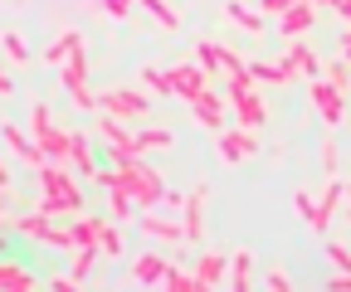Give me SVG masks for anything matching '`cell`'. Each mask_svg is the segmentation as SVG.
I'll list each match as a JSON object with an SVG mask.
<instances>
[{
  "label": "cell",
  "instance_id": "1",
  "mask_svg": "<svg viewBox=\"0 0 351 292\" xmlns=\"http://www.w3.org/2000/svg\"><path fill=\"white\" fill-rule=\"evenodd\" d=\"M29 137L39 142L44 161H64V165H69V132L54 127V117H49V107H44V103L29 107Z\"/></svg>",
  "mask_w": 351,
  "mask_h": 292
},
{
  "label": "cell",
  "instance_id": "2",
  "mask_svg": "<svg viewBox=\"0 0 351 292\" xmlns=\"http://www.w3.org/2000/svg\"><path fill=\"white\" fill-rule=\"evenodd\" d=\"M34 171H39L44 195H54V200L64 204V215H78V210H83V195H78V185H73V176H69L64 161H44V165H34Z\"/></svg>",
  "mask_w": 351,
  "mask_h": 292
},
{
  "label": "cell",
  "instance_id": "3",
  "mask_svg": "<svg viewBox=\"0 0 351 292\" xmlns=\"http://www.w3.org/2000/svg\"><path fill=\"white\" fill-rule=\"evenodd\" d=\"M98 112H112V117H122V122H142V117L152 112V98L137 93V88H108V93L98 98Z\"/></svg>",
  "mask_w": 351,
  "mask_h": 292
},
{
  "label": "cell",
  "instance_id": "4",
  "mask_svg": "<svg viewBox=\"0 0 351 292\" xmlns=\"http://www.w3.org/2000/svg\"><path fill=\"white\" fill-rule=\"evenodd\" d=\"M215 151H219V161L239 165V161H249V156L258 151V137H254L249 127H219V132H215Z\"/></svg>",
  "mask_w": 351,
  "mask_h": 292
},
{
  "label": "cell",
  "instance_id": "5",
  "mask_svg": "<svg viewBox=\"0 0 351 292\" xmlns=\"http://www.w3.org/2000/svg\"><path fill=\"white\" fill-rule=\"evenodd\" d=\"M205 200H210V190L195 185V190L181 200V210H176V215H181V234H186V243H200V239H205Z\"/></svg>",
  "mask_w": 351,
  "mask_h": 292
},
{
  "label": "cell",
  "instance_id": "6",
  "mask_svg": "<svg viewBox=\"0 0 351 292\" xmlns=\"http://www.w3.org/2000/svg\"><path fill=\"white\" fill-rule=\"evenodd\" d=\"M230 98V107H234V117H239V127H263V122H269V107H263V98L254 93V83L249 88H234V93H225Z\"/></svg>",
  "mask_w": 351,
  "mask_h": 292
},
{
  "label": "cell",
  "instance_id": "7",
  "mask_svg": "<svg viewBox=\"0 0 351 292\" xmlns=\"http://www.w3.org/2000/svg\"><path fill=\"white\" fill-rule=\"evenodd\" d=\"M166 78H171V98H186V103L210 88V73L200 64H176V68H166Z\"/></svg>",
  "mask_w": 351,
  "mask_h": 292
},
{
  "label": "cell",
  "instance_id": "8",
  "mask_svg": "<svg viewBox=\"0 0 351 292\" xmlns=\"http://www.w3.org/2000/svg\"><path fill=\"white\" fill-rule=\"evenodd\" d=\"M313 103H317V112H322V122H327V127H341V117H346V98H341V88H337V83L313 78Z\"/></svg>",
  "mask_w": 351,
  "mask_h": 292
},
{
  "label": "cell",
  "instance_id": "9",
  "mask_svg": "<svg viewBox=\"0 0 351 292\" xmlns=\"http://www.w3.org/2000/svg\"><path fill=\"white\" fill-rule=\"evenodd\" d=\"M341 195H346V181H327V190L317 195V204H313V220H307V229H317V234H327V224H332V215L341 210Z\"/></svg>",
  "mask_w": 351,
  "mask_h": 292
},
{
  "label": "cell",
  "instance_id": "10",
  "mask_svg": "<svg viewBox=\"0 0 351 292\" xmlns=\"http://www.w3.org/2000/svg\"><path fill=\"white\" fill-rule=\"evenodd\" d=\"M132 220L142 224V234H152V239H161V243H186V234H181V220H171V215H156V210H137Z\"/></svg>",
  "mask_w": 351,
  "mask_h": 292
},
{
  "label": "cell",
  "instance_id": "11",
  "mask_svg": "<svg viewBox=\"0 0 351 292\" xmlns=\"http://www.w3.org/2000/svg\"><path fill=\"white\" fill-rule=\"evenodd\" d=\"M191 112H195V122H200V127H210V132H219V127H225V98H219L215 88L195 93V98H191Z\"/></svg>",
  "mask_w": 351,
  "mask_h": 292
},
{
  "label": "cell",
  "instance_id": "12",
  "mask_svg": "<svg viewBox=\"0 0 351 292\" xmlns=\"http://www.w3.org/2000/svg\"><path fill=\"white\" fill-rule=\"evenodd\" d=\"M313 20H317L313 0H293V5L278 15V29H283L288 39H298V34H307V29H313Z\"/></svg>",
  "mask_w": 351,
  "mask_h": 292
},
{
  "label": "cell",
  "instance_id": "13",
  "mask_svg": "<svg viewBox=\"0 0 351 292\" xmlns=\"http://www.w3.org/2000/svg\"><path fill=\"white\" fill-rule=\"evenodd\" d=\"M283 68H288V73H307V78H322V59H317L313 49L302 44V34H298L293 44H288V54H283Z\"/></svg>",
  "mask_w": 351,
  "mask_h": 292
},
{
  "label": "cell",
  "instance_id": "14",
  "mask_svg": "<svg viewBox=\"0 0 351 292\" xmlns=\"http://www.w3.org/2000/svg\"><path fill=\"white\" fill-rule=\"evenodd\" d=\"M69 171H78V176H98L93 142H88L83 132H69Z\"/></svg>",
  "mask_w": 351,
  "mask_h": 292
},
{
  "label": "cell",
  "instance_id": "15",
  "mask_svg": "<svg viewBox=\"0 0 351 292\" xmlns=\"http://www.w3.org/2000/svg\"><path fill=\"white\" fill-rule=\"evenodd\" d=\"M0 137L10 142V151L20 156V161H29V165H44V151H39V142L25 132V127H15V122H5V127H0Z\"/></svg>",
  "mask_w": 351,
  "mask_h": 292
},
{
  "label": "cell",
  "instance_id": "16",
  "mask_svg": "<svg viewBox=\"0 0 351 292\" xmlns=\"http://www.w3.org/2000/svg\"><path fill=\"white\" fill-rule=\"evenodd\" d=\"M225 273H230L225 254H200V263H195V282L200 287H225Z\"/></svg>",
  "mask_w": 351,
  "mask_h": 292
},
{
  "label": "cell",
  "instance_id": "17",
  "mask_svg": "<svg viewBox=\"0 0 351 292\" xmlns=\"http://www.w3.org/2000/svg\"><path fill=\"white\" fill-rule=\"evenodd\" d=\"M98 137H103V146H112V151H132V132H127V122H122V117H112V112H103V117H98Z\"/></svg>",
  "mask_w": 351,
  "mask_h": 292
},
{
  "label": "cell",
  "instance_id": "18",
  "mask_svg": "<svg viewBox=\"0 0 351 292\" xmlns=\"http://www.w3.org/2000/svg\"><path fill=\"white\" fill-rule=\"evenodd\" d=\"M244 73L254 78V88H258V83H269V88H283V83L293 78L283 64H269V59H254V64H244Z\"/></svg>",
  "mask_w": 351,
  "mask_h": 292
},
{
  "label": "cell",
  "instance_id": "19",
  "mask_svg": "<svg viewBox=\"0 0 351 292\" xmlns=\"http://www.w3.org/2000/svg\"><path fill=\"white\" fill-rule=\"evenodd\" d=\"M225 287H230V292H249V287H254V258H249V254H234V258H230Z\"/></svg>",
  "mask_w": 351,
  "mask_h": 292
},
{
  "label": "cell",
  "instance_id": "20",
  "mask_svg": "<svg viewBox=\"0 0 351 292\" xmlns=\"http://www.w3.org/2000/svg\"><path fill=\"white\" fill-rule=\"evenodd\" d=\"M166 146H171V132H166V127H137V132H132V151H137V156L166 151Z\"/></svg>",
  "mask_w": 351,
  "mask_h": 292
},
{
  "label": "cell",
  "instance_id": "21",
  "mask_svg": "<svg viewBox=\"0 0 351 292\" xmlns=\"http://www.w3.org/2000/svg\"><path fill=\"white\" fill-rule=\"evenodd\" d=\"M49 229H54V220H49V215H39V210H29V215L15 220V234H25V239H34V243L49 239Z\"/></svg>",
  "mask_w": 351,
  "mask_h": 292
},
{
  "label": "cell",
  "instance_id": "22",
  "mask_svg": "<svg viewBox=\"0 0 351 292\" xmlns=\"http://www.w3.org/2000/svg\"><path fill=\"white\" fill-rule=\"evenodd\" d=\"M78 49H83V34H78V29H64V34L54 39V44H49V49H44V59H49V64L59 68V64H64L69 54H78Z\"/></svg>",
  "mask_w": 351,
  "mask_h": 292
},
{
  "label": "cell",
  "instance_id": "23",
  "mask_svg": "<svg viewBox=\"0 0 351 292\" xmlns=\"http://www.w3.org/2000/svg\"><path fill=\"white\" fill-rule=\"evenodd\" d=\"M225 15H230L239 29H249V34H263V10H249L244 0H230V5H225Z\"/></svg>",
  "mask_w": 351,
  "mask_h": 292
},
{
  "label": "cell",
  "instance_id": "24",
  "mask_svg": "<svg viewBox=\"0 0 351 292\" xmlns=\"http://www.w3.org/2000/svg\"><path fill=\"white\" fill-rule=\"evenodd\" d=\"M161 273H166V263L156 254H142L137 263H132V278H137L142 287H161Z\"/></svg>",
  "mask_w": 351,
  "mask_h": 292
},
{
  "label": "cell",
  "instance_id": "25",
  "mask_svg": "<svg viewBox=\"0 0 351 292\" xmlns=\"http://www.w3.org/2000/svg\"><path fill=\"white\" fill-rule=\"evenodd\" d=\"M29 287H39L20 263H0V292H29Z\"/></svg>",
  "mask_w": 351,
  "mask_h": 292
},
{
  "label": "cell",
  "instance_id": "26",
  "mask_svg": "<svg viewBox=\"0 0 351 292\" xmlns=\"http://www.w3.org/2000/svg\"><path fill=\"white\" fill-rule=\"evenodd\" d=\"M98 254H103V258H122V234H117V220H103V224H98Z\"/></svg>",
  "mask_w": 351,
  "mask_h": 292
},
{
  "label": "cell",
  "instance_id": "27",
  "mask_svg": "<svg viewBox=\"0 0 351 292\" xmlns=\"http://www.w3.org/2000/svg\"><path fill=\"white\" fill-rule=\"evenodd\" d=\"M161 287H166V292H200L195 273H186V268H171V263H166V273H161Z\"/></svg>",
  "mask_w": 351,
  "mask_h": 292
},
{
  "label": "cell",
  "instance_id": "28",
  "mask_svg": "<svg viewBox=\"0 0 351 292\" xmlns=\"http://www.w3.org/2000/svg\"><path fill=\"white\" fill-rule=\"evenodd\" d=\"M142 10H147L161 29H181V10H171L166 0H142Z\"/></svg>",
  "mask_w": 351,
  "mask_h": 292
},
{
  "label": "cell",
  "instance_id": "29",
  "mask_svg": "<svg viewBox=\"0 0 351 292\" xmlns=\"http://www.w3.org/2000/svg\"><path fill=\"white\" fill-rule=\"evenodd\" d=\"M108 210H112V220L122 224V220H132V215H137V204H132V195H127L122 185H108Z\"/></svg>",
  "mask_w": 351,
  "mask_h": 292
},
{
  "label": "cell",
  "instance_id": "30",
  "mask_svg": "<svg viewBox=\"0 0 351 292\" xmlns=\"http://www.w3.org/2000/svg\"><path fill=\"white\" fill-rule=\"evenodd\" d=\"M142 88H152L156 98H171V78H166V68H142Z\"/></svg>",
  "mask_w": 351,
  "mask_h": 292
},
{
  "label": "cell",
  "instance_id": "31",
  "mask_svg": "<svg viewBox=\"0 0 351 292\" xmlns=\"http://www.w3.org/2000/svg\"><path fill=\"white\" fill-rule=\"evenodd\" d=\"M98 224H103V220H93V215H88V220H73V224H69L73 248H78V243H98Z\"/></svg>",
  "mask_w": 351,
  "mask_h": 292
},
{
  "label": "cell",
  "instance_id": "32",
  "mask_svg": "<svg viewBox=\"0 0 351 292\" xmlns=\"http://www.w3.org/2000/svg\"><path fill=\"white\" fill-rule=\"evenodd\" d=\"M322 78H327V83H337V88L346 93V88H351V59H332V64L322 68Z\"/></svg>",
  "mask_w": 351,
  "mask_h": 292
},
{
  "label": "cell",
  "instance_id": "33",
  "mask_svg": "<svg viewBox=\"0 0 351 292\" xmlns=\"http://www.w3.org/2000/svg\"><path fill=\"white\" fill-rule=\"evenodd\" d=\"M327 258H332L337 273H351V248L346 243H327Z\"/></svg>",
  "mask_w": 351,
  "mask_h": 292
},
{
  "label": "cell",
  "instance_id": "34",
  "mask_svg": "<svg viewBox=\"0 0 351 292\" xmlns=\"http://www.w3.org/2000/svg\"><path fill=\"white\" fill-rule=\"evenodd\" d=\"M5 54H10V59H15V64H25V59H29V49H25V39H20V34H15V29H10V34H5Z\"/></svg>",
  "mask_w": 351,
  "mask_h": 292
},
{
  "label": "cell",
  "instance_id": "35",
  "mask_svg": "<svg viewBox=\"0 0 351 292\" xmlns=\"http://www.w3.org/2000/svg\"><path fill=\"white\" fill-rule=\"evenodd\" d=\"M137 5V0H103V10H108V20H127V10Z\"/></svg>",
  "mask_w": 351,
  "mask_h": 292
},
{
  "label": "cell",
  "instance_id": "36",
  "mask_svg": "<svg viewBox=\"0 0 351 292\" xmlns=\"http://www.w3.org/2000/svg\"><path fill=\"white\" fill-rule=\"evenodd\" d=\"M322 171H327V176H337V142H332V137L322 142Z\"/></svg>",
  "mask_w": 351,
  "mask_h": 292
},
{
  "label": "cell",
  "instance_id": "37",
  "mask_svg": "<svg viewBox=\"0 0 351 292\" xmlns=\"http://www.w3.org/2000/svg\"><path fill=\"white\" fill-rule=\"evenodd\" d=\"M293 204H298V215H302V220H313V204H317V200L307 195V190H298V195H293Z\"/></svg>",
  "mask_w": 351,
  "mask_h": 292
},
{
  "label": "cell",
  "instance_id": "38",
  "mask_svg": "<svg viewBox=\"0 0 351 292\" xmlns=\"http://www.w3.org/2000/svg\"><path fill=\"white\" fill-rule=\"evenodd\" d=\"M44 287H49V292H73L78 282H73L69 273H59V278H49V282H44Z\"/></svg>",
  "mask_w": 351,
  "mask_h": 292
},
{
  "label": "cell",
  "instance_id": "39",
  "mask_svg": "<svg viewBox=\"0 0 351 292\" xmlns=\"http://www.w3.org/2000/svg\"><path fill=\"white\" fill-rule=\"evenodd\" d=\"M263 287H269V292H288V287H293V282H288V278H283V273H269V278H263Z\"/></svg>",
  "mask_w": 351,
  "mask_h": 292
},
{
  "label": "cell",
  "instance_id": "40",
  "mask_svg": "<svg viewBox=\"0 0 351 292\" xmlns=\"http://www.w3.org/2000/svg\"><path fill=\"white\" fill-rule=\"evenodd\" d=\"M293 5V0H258V10H269V15H283Z\"/></svg>",
  "mask_w": 351,
  "mask_h": 292
},
{
  "label": "cell",
  "instance_id": "41",
  "mask_svg": "<svg viewBox=\"0 0 351 292\" xmlns=\"http://www.w3.org/2000/svg\"><path fill=\"white\" fill-rule=\"evenodd\" d=\"M181 200H186L181 190H166V195H161V204H166V210H181Z\"/></svg>",
  "mask_w": 351,
  "mask_h": 292
},
{
  "label": "cell",
  "instance_id": "42",
  "mask_svg": "<svg viewBox=\"0 0 351 292\" xmlns=\"http://www.w3.org/2000/svg\"><path fill=\"white\" fill-rule=\"evenodd\" d=\"M327 287H332V292H351V273H337Z\"/></svg>",
  "mask_w": 351,
  "mask_h": 292
},
{
  "label": "cell",
  "instance_id": "43",
  "mask_svg": "<svg viewBox=\"0 0 351 292\" xmlns=\"http://www.w3.org/2000/svg\"><path fill=\"white\" fill-rule=\"evenodd\" d=\"M337 49H341V59H351V29H341V39H337Z\"/></svg>",
  "mask_w": 351,
  "mask_h": 292
},
{
  "label": "cell",
  "instance_id": "44",
  "mask_svg": "<svg viewBox=\"0 0 351 292\" xmlns=\"http://www.w3.org/2000/svg\"><path fill=\"white\" fill-rule=\"evenodd\" d=\"M10 93H15V83H10V73H5V68H0V98H10Z\"/></svg>",
  "mask_w": 351,
  "mask_h": 292
},
{
  "label": "cell",
  "instance_id": "45",
  "mask_svg": "<svg viewBox=\"0 0 351 292\" xmlns=\"http://www.w3.org/2000/svg\"><path fill=\"white\" fill-rule=\"evenodd\" d=\"M337 15H341V20L351 25V0H337Z\"/></svg>",
  "mask_w": 351,
  "mask_h": 292
},
{
  "label": "cell",
  "instance_id": "46",
  "mask_svg": "<svg viewBox=\"0 0 351 292\" xmlns=\"http://www.w3.org/2000/svg\"><path fill=\"white\" fill-rule=\"evenodd\" d=\"M341 200H346V220H351V181H346V195Z\"/></svg>",
  "mask_w": 351,
  "mask_h": 292
},
{
  "label": "cell",
  "instance_id": "47",
  "mask_svg": "<svg viewBox=\"0 0 351 292\" xmlns=\"http://www.w3.org/2000/svg\"><path fill=\"white\" fill-rule=\"evenodd\" d=\"M0 185H10V171H5V161H0Z\"/></svg>",
  "mask_w": 351,
  "mask_h": 292
},
{
  "label": "cell",
  "instance_id": "48",
  "mask_svg": "<svg viewBox=\"0 0 351 292\" xmlns=\"http://www.w3.org/2000/svg\"><path fill=\"white\" fill-rule=\"evenodd\" d=\"M5 200H10V195H5V185H0V204H5Z\"/></svg>",
  "mask_w": 351,
  "mask_h": 292
},
{
  "label": "cell",
  "instance_id": "49",
  "mask_svg": "<svg viewBox=\"0 0 351 292\" xmlns=\"http://www.w3.org/2000/svg\"><path fill=\"white\" fill-rule=\"evenodd\" d=\"M0 229H5V215H0Z\"/></svg>",
  "mask_w": 351,
  "mask_h": 292
},
{
  "label": "cell",
  "instance_id": "50",
  "mask_svg": "<svg viewBox=\"0 0 351 292\" xmlns=\"http://www.w3.org/2000/svg\"><path fill=\"white\" fill-rule=\"evenodd\" d=\"M98 5H103V0H98Z\"/></svg>",
  "mask_w": 351,
  "mask_h": 292
},
{
  "label": "cell",
  "instance_id": "51",
  "mask_svg": "<svg viewBox=\"0 0 351 292\" xmlns=\"http://www.w3.org/2000/svg\"><path fill=\"white\" fill-rule=\"evenodd\" d=\"M346 93H351V88H346Z\"/></svg>",
  "mask_w": 351,
  "mask_h": 292
}]
</instances>
